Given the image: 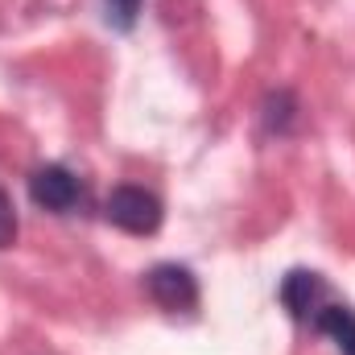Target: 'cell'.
Listing matches in <instances>:
<instances>
[{
  "label": "cell",
  "mask_w": 355,
  "mask_h": 355,
  "mask_svg": "<svg viewBox=\"0 0 355 355\" xmlns=\"http://www.w3.org/2000/svg\"><path fill=\"white\" fill-rule=\"evenodd\" d=\"M103 215H107L112 227H120L128 236H153L162 227V219H166L162 198L153 190H145V186H116L107 194V202H103Z\"/></svg>",
  "instance_id": "6da1fadb"
},
{
  "label": "cell",
  "mask_w": 355,
  "mask_h": 355,
  "mask_svg": "<svg viewBox=\"0 0 355 355\" xmlns=\"http://www.w3.org/2000/svg\"><path fill=\"white\" fill-rule=\"evenodd\" d=\"M29 198L42 207V211H54V215H67L79 207L83 198V182L71 174L67 166H37L29 174Z\"/></svg>",
  "instance_id": "7a4b0ae2"
},
{
  "label": "cell",
  "mask_w": 355,
  "mask_h": 355,
  "mask_svg": "<svg viewBox=\"0 0 355 355\" xmlns=\"http://www.w3.org/2000/svg\"><path fill=\"white\" fill-rule=\"evenodd\" d=\"M145 289L170 314H182V310L198 306V281H194V272L186 265H153L149 277H145Z\"/></svg>",
  "instance_id": "3957f363"
},
{
  "label": "cell",
  "mask_w": 355,
  "mask_h": 355,
  "mask_svg": "<svg viewBox=\"0 0 355 355\" xmlns=\"http://www.w3.org/2000/svg\"><path fill=\"white\" fill-rule=\"evenodd\" d=\"M327 281L322 272H310V268H293L285 281H281V306L297 318V322H314V314L327 306Z\"/></svg>",
  "instance_id": "277c9868"
},
{
  "label": "cell",
  "mask_w": 355,
  "mask_h": 355,
  "mask_svg": "<svg viewBox=\"0 0 355 355\" xmlns=\"http://www.w3.org/2000/svg\"><path fill=\"white\" fill-rule=\"evenodd\" d=\"M318 335H327V339H335V347L343 355H355V310L347 306H322L318 314H314V322H310Z\"/></svg>",
  "instance_id": "5b68a950"
},
{
  "label": "cell",
  "mask_w": 355,
  "mask_h": 355,
  "mask_svg": "<svg viewBox=\"0 0 355 355\" xmlns=\"http://www.w3.org/2000/svg\"><path fill=\"white\" fill-rule=\"evenodd\" d=\"M297 112H302L297 95H293L289 87H277L265 99V128L268 132H277V137L293 132V128H297Z\"/></svg>",
  "instance_id": "8992f818"
},
{
  "label": "cell",
  "mask_w": 355,
  "mask_h": 355,
  "mask_svg": "<svg viewBox=\"0 0 355 355\" xmlns=\"http://www.w3.org/2000/svg\"><path fill=\"white\" fill-rule=\"evenodd\" d=\"M17 244V207H12V194L0 186V248H12Z\"/></svg>",
  "instance_id": "52a82bcc"
},
{
  "label": "cell",
  "mask_w": 355,
  "mask_h": 355,
  "mask_svg": "<svg viewBox=\"0 0 355 355\" xmlns=\"http://www.w3.org/2000/svg\"><path fill=\"white\" fill-rule=\"evenodd\" d=\"M137 8H141V0H107V21H116L120 29H128L137 21Z\"/></svg>",
  "instance_id": "ba28073f"
}]
</instances>
